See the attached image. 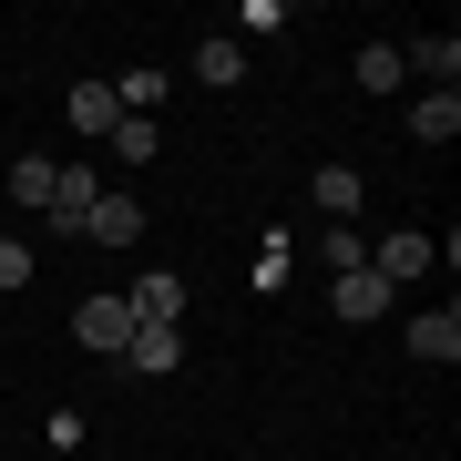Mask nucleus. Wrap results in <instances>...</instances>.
<instances>
[{
	"mask_svg": "<svg viewBox=\"0 0 461 461\" xmlns=\"http://www.w3.org/2000/svg\"><path fill=\"white\" fill-rule=\"evenodd\" d=\"M461 133V93H420L411 103V144H451Z\"/></svg>",
	"mask_w": 461,
	"mask_h": 461,
	"instance_id": "ddd939ff",
	"label": "nucleus"
},
{
	"mask_svg": "<svg viewBox=\"0 0 461 461\" xmlns=\"http://www.w3.org/2000/svg\"><path fill=\"white\" fill-rule=\"evenodd\" d=\"M0 287H32V247L21 236H0Z\"/></svg>",
	"mask_w": 461,
	"mask_h": 461,
	"instance_id": "6ab92c4d",
	"label": "nucleus"
},
{
	"mask_svg": "<svg viewBox=\"0 0 461 461\" xmlns=\"http://www.w3.org/2000/svg\"><path fill=\"white\" fill-rule=\"evenodd\" d=\"M287 267H297V247H287V236H267V247H257V267H247V287H267V297H277V287H287Z\"/></svg>",
	"mask_w": 461,
	"mask_h": 461,
	"instance_id": "f3484780",
	"label": "nucleus"
},
{
	"mask_svg": "<svg viewBox=\"0 0 461 461\" xmlns=\"http://www.w3.org/2000/svg\"><path fill=\"white\" fill-rule=\"evenodd\" d=\"M390 297H400V287H379L369 267H339V277H329V308L348 318V329H369V318H390Z\"/></svg>",
	"mask_w": 461,
	"mask_h": 461,
	"instance_id": "423d86ee",
	"label": "nucleus"
},
{
	"mask_svg": "<svg viewBox=\"0 0 461 461\" xmlns=\"http://www.w3.org/2000/svg\"><path fill=\"white\" fill-rule=\"evenodd\" d=\"M51 175H62L51 154H21V165H11V205H21V215H41V205H51Z\"/></svg>",
	"mask_w": 461,
	"mask_h": 461,
	"instance_id": "2eb2a0df",
	"label": "nucleus"
},
{
	"mask_svg": "<svg viewBox=\"0 0 461 461\" xmlns=\"http://www.w3.org/2000/svg\"><path fill=\"white\" fill-rule=\"evenodd\" d=\"M175 359H185V329H133V339H123V369H133V379H165Z\"/></svg>",
	"mask_w": 461,
	"mask_h": 461,
	"instance_id": "9d476101",
	"label": "nucleus"
},
{
	"mask_svg": "<svg viewBox=\"0 0 461 461\" xmlns=\"http://www.w3.org/2000/svg\"><path fill=\"white\" fill-rule=\"evenodd\" d=\"M103 144H113L123 165H154V154H165V133H154V113H113V133H103Z\"/></svg>",
	"mask_w": 461,
	"mask_h": 461,
	"instance_id": "4468645a",
	"label": "nucleus"
},
{
	"mask_svg": "<svg viewBox=\"0 0 461 461\" xmlns=\"http://www.w3.org/2000/svg\"><path fill=\"white\" fill-rule=\"evenodd\" d=\"M195 83H215V93L247 83V41H236V32H205V41H195Z\"/></svg>",
	"mask_w": 461,
	"mask_h": 461,
	"instance_id": "9b49d317",
	"label": "nucleus"
},
{
	"mask_svg": "<svg viewBox=\"0 0 461 461\" xmlns=\"http://www.w3.org/2000/svg\"><path fill=\"white\" fill-rule=\"evenodd\" d=\"M144 329V318H133V297L123 287H103V297H83V308H72V339L93 348V359H123V339Z\"/></svg>",
	"mask_w": 461,
	"mask_h": 461,
	"instance_id": "f257e3e1",
	"label": "nucleus"
},
{
	"mask_svg": "<svg viewBox=\"0 0 461 461\" xmlns=\"http://www.w3.org/2000/svg\"><path fill=\"white\" fill-rule=\"evenodd\" d=\"M83 236H93V247H133V236H144V205H133V195H113V185H103V205L83 215Z\"/></svg>",
	"mask_w": 461,
	"mask_h": 461,
	"instance_id": "1a4fd4ad",
	"label": "nucleus"
},
{
	"mask_svg": "<svg viewBox=\"0 0 461 461\" xmlns=\"http://www.w3.org/2000/svg\"><path fill=\"white\" fill-rule=\"evenodd\" d=\"M308 205L329 215V226H348V215L369 205V185H359V165H318V175H308Z\"/></svg>",
	"mask_w": 461,
	"mask_h": 461,
	"instance_id": "0eeeda50",
	"label": "nucleus"
},
{
	"mask_svg": "<svg viewBox=\"0 0 461 461\" xmlns=\"http://www.w3.org/2000/svg\"><path fill=\"white\" fill-rule=\"evenodd\" d=\"M103 205V175L93 165H62V175H51V205H41V226L51 236H83V215Z\"/></svg>",
	"mask_w": 461,
	"mask_h": 461,
	"instance_id": "f03ea898",
	"label": "nucleus"
},
{
	"mask_svg": "<svg viewBox=\"0 0 461 461\" xmlns=\"http://www.w3.org/2000/svg\"><path fill=\"white\" fill-rule=\"evenodd\" d=\"M123 297H133V318H144V329H185V277H175V267H144Z\"/></svg>",
	"mask_w": 461,
	"mask_h": 461,
	"instance_id": "20e7f679",
	"label": "nucleus"
},
{
	"mask_svg": "<svg viewBox=\"0 0 461 461\" xmlns=\"http://www.w3.org/2000/svg\"><path fill=\"white\" fill-rule=\"evenodd\" d=\"M411 359H430V369L461 359V308H451V297H441L430 318H411Z\"/></svg>",
	"mask_w": 461,
	"mask_h": 461,
	"instance_id": "6e6552de",
	"label": "nucleus"
},
{
	"mask_svg": "<svg viewBox=\"0 0 461 461\" xmlns=\"http://www.w3.org/2000/svg\"><path fill=\"white\" fill-rule=\"evenodd\" d=\"M400 72H420L430 93H461V32H411L400 41Z\"/></svg>",
	"mask_w": 461,
	"mask_h": 461,
	"instance_id": "7ed1b4c3",
	"label": "nucleus"
},
{
	"mask_svg": "<svg viewBox=\"0 0 461 461\" xmlns=\"http://www.w3.org/2000/svg\"><path fill=\"white\" fill-rule=\"evenodd\" d=\"M369 277H379V287H400V277H430V236H420V226H390V236L369 247Z\"/></svg>",
	"mask_w": 461,
	"mask_h": 461,
	"instance_id": "39448f33",
	"label": "nucleus"
},
{
	"mask_svg": "<svg viewBox=\"0 0 461 461\" xmlns=\"http://www.w3.org/2000/svg\"><path fill=\"white\" fill-rule=\"evenodd\" d=\"M113 103H123V113H154V103H165V72H154V62H144V72H123V93H113Z\"/></svg>",
	"mask_w": 461,
	"mask_h": 461,
	"instance_id": "a211bd4d",
	"label": "nucleus"
},
{
	"mask_svg": "<svg viewBox=\"0 0 461 461\" xmlns=\"http://www.w3.org/2000/svg\"><path fill=\"white\" fill-rule=\"evenodd\" d=\"M113 113H123L113 83H72V93H62V123H72V133H113Z\"/></svg>",
	"mask_w": 461,
	"mask_h": 461,
	"instance_id": "f8f14e48",
	"label": "nucleus"
},
{
	"mask_svg": "<svg viewBox=\"0 0 461 461\" xmlns=\"http://www.w3.org/2000/svg\"><path fill=\"white\" fill-rule=\"evenodd\" d=\"M411 72H400V41H359V93H400Z\"/></svg>",
	"mask_w": 461,
	"mask_h": 461,
	"instance_id": "dca6fc26",
	"label": "nucleus"
}]
</instances>
